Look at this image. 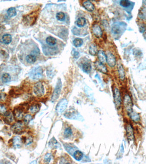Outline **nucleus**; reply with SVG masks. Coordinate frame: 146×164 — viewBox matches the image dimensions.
I'll return each mask as SVG.
<instances>
[{
  "label": "nucleus",
  "mask_w": 146,
  "mask_h": 164,
  "mask_svg": "<svg viewBox=\"0 0 146 164\" xmlns=\"http://www.w3.org/2000/svg\"><path fill=\"white\" fill-rule=\"evenodd\" d=\"M7 14L8 16L10 17H14L17 15L16 10L15 7L9 8L8 9Z\"/></svg>",
  "instance_id": "obj_31"
},
{
  "label": "nucleus",
  "mask_w": 146,
  "mask_h": 164,
  "mask_svg": "<svg viewBox=\"0 0 146 164\" xmlns=\"http://www.w3.org/2000/svg\"><path fill=\"white\" fill-rule=\"evenodd\" d=\"M56 18H57V20L60 21H63L65 19V15L64 12H59L56 14Z\"/></svg>",
  "instance_id": "obj_34"
},
{
  "label": "nucleus",
  "mask_w": 146,
  "mask_h": 164,
  "mask_svg": "<svg viewBox=\"0 0 146 164\" xmlns=\"http://www.w3.org/2000/svg\"><path fill=\"white\" fill-rule=\"evenodd\" d=\"M47 44L50 46H54L56 43V40L55 38L52 37H47L46 40Z\"/></svg>",
  "instance_id": "obj_26"
},
{
  "label": "nucleus",
  "mask_w": 146,
  "mask_h": 164,
  "mask_svg": "<svg viewBox=\"0 0 146 164\" xmlns=\"http://www.w3.org/2000/svg\"><path fill=\"white\" fill-rule=\"evenodd\" d=\"M1 80L3 83H7L10 81L11 80V77L9 74L6 73H4L2 76Z\"/></svg>",
  "instance_id": "obj_22"
},
{
  "label": "nucleus",
  "mask_w": 146,
  "mask_h": 164,
  "mask_svg": "<svg viewBox=\"0 0 146 164\" xmlns=\"http://www.w3.org/2000/svg\"><path fill=\"white\" fill-rule=\"evenodd\" d=\"M120 4L121 6L125 8L128 7L131 5V2L129 0H121Z\"/></svg>",
  "instance_id": "obj_33"
},
{
  "label": "nucleus",
  "mask_w": 146,
  "mask_h": 164,
  "mask_svg": "<svg viewBox=\"0 0 146 164\" xmlns=\"http://www.w3.org/2000/svg\"><path fill=\"white\" fill-rule=\"evenodd\" d=\"M72 130L71 129V128L68 127L66 129L64 132V136L66 138H69L72 135Z\"/></svg>",
  "instance_id": "obj_32"
},
{
  "label": "nucleus",
  "mask_w": 146,
  "mask_h": 164,
  "mask_svg": "<svg viewBox=\"0 0 146 164\" xmlns=\"http://www.w3.org/2000/svg\"><path fill=\"white\" fill-rule=\"evenodd\" d=\"M48 145L52 148H57L58 147L59 144L57 141L54 138H51L48 143Z\"/></svg>",
  "instance_id": "obj_21"
},
{
  "label": "nucleus",
  "mask_w": 146,
  "mask_h": 164,
  "mask_svg": "<svg viewBox=\"0 0 146 164\" xmlns=\"http://www.w3.org/2000/svg\"><path fill=\"white\" fill-rule=\"evenodd\" d=\"M124 104L127 112L129 114L133 111V104L131 98L128 95H126L124 100Z\"/></svg>",
  "instance_id": "obj_6"
},
{
  "label": "nucleus",
  "mask_w": 146,
  "mask_h": 164,
  "mask_svg": "<svg viewBox=\"0 0 146 164\" xmlns=\"http://www.w3.org/2000/svg\"><path fill=\"white\" fill-rule=\"evenodd\" d=\"M126 27V24L124 23H118L114 24L111 29V32L114 35L119 36L124 31Z\"/></svg>",
  "instance_id": "obj_1"
},
{
  "label": "nucleus",
  "mask_w": 146,
  "mask_h": 164,
  "mask_svg": "<svg viewBox=\"0 0 146 164\" xmlns=\"http://www.w3.org/2000/svg\"><path fill=\"white\" fill-rule=\"evenodd\" d=\"M92 32L94 35L97 38H100L102 34V32L101 28L97 24L94 25L92 29Z\"/></svg>",
  "instance_id": "obj_10"
},
{
  "label": "nucleus",
  "mask_w": 146,
  "mask_h": 164,
  "mask_svg": "<svg viewBox=\"0 0 146 164\" xmlns=\"http://www.w3.org/2000/svg\"><path fill=\"white\" fill-rule=\"evenodd\" d=\"M86 19L84 18H80L77 20V25L79 27H83L86 25Z\"/></svg>",
  "instance_id": "obj_30"
},
{
  "label": "nucleus",
  "mask_w": 146,
  "mask_h": 164,
  "mask_svg": "<svg viewBox=\"0 0 146 164\" xmlns=\"http://www.w3.org/2000/svg\"><path fill=\"white\" fill-rule=\"evenodd\" d=\"M95 65L97 70L98 71L101 72L103 74H106L107 73V69L106 67L104 64H103L99 61H97L95 63Z\"/></svg>",
  "instance_id": "obj_11"
},
{
  "label": "nucleus",
  "mask_w": 146,
  "mask_h": 164,
  "mask_svg": "<svg viewBox=\"0 0 146 164\" xmlns=\"http://www.w3.org/2000/svg\"><path fill=\"white\" fill-rule=\"evenodd\" d=\"M73 55H74V58H76V59H77L80 56V53H79V52L77 51H75L74 52Z\"/></svg>",
  "instance_id": "obj_40"
},
{
  "label": "nucleus",
  "mask_w": 146,
  "mask_h": 164,
  "mask_svg": "<svg viewBox=\"0 0 146 164\" xmlns=\"http://www.w3.org/2000/svg\"><path fill=\"white\" fill-rule=\"evenodd\" d=\"M13 114L14 119L18 122L21 121L22 119H24V113L23 110L18 107L14 110Z\"/></svg>",
  "instance_id": "obj_8"
},
{
  "label": "nucleus",
  "mask_w": 146,
  "mask_h": 164,
  "mask_svg": "<svg viewBox=\"0 0 146 164\" xmlns=\"http://www.w3.org/2000/svg\"><path fill=\"white\" fill-rule=\"evenodd\" d=\"M118 69L120 78L121 80L123 81L125 78V71L121 64L120 63L118 64Z\"/></svg>",
  "instance_id": "obj_17"
},
{
  "label": "nucleus",
  "mask_w": 146,
  "mask_h": 164,
  "mask_svg": "<svg viewBox=\"0 0 146 164\" xmlns=\"http://www.w3.org/2000/svg\"><path fill=\"white\" fill-rule=\"evenodd\" d=\"M130 116L131 119L134 122H138L140 120V116L139 114L133 111L130 113Z\"/></svg>",
  "instance_id": "obj_27"
},
{
  "label": "nucleus",
  "mask_w": 146,
  "mask_h": 164,
  "mask_svg": "<svg viewBox=\"0 0 146 164\" xmlns=\"http://www.w3.org/2000/svg\"></svg>",
  "instance_id": "obj_42"
},
{
  "label": "nucleus",
  "mask_w": 146,
  "mask_h": 164,
  "mask_svg": "<svg viewBox=\"0 0 146 164\" xmlns=\"http://www.w3.org/2000/svg\"><path fill=\"white\" fill-rule=\"evenodd\" d=\"M23 119H24V123L26 124H28L29 123H30V122L32 120V116L30 114H27L26 116H24Z\"/></svg>",
  "instance_id": "obj_36"
},
{
  "label": "nucleus",
  "mask_w": 146,
  "mask_h": 164,
  "mask_svg": "<svg viewBox=\"0 0 146 164\" xmlns=\"http://www.w3.org/2000/svg\"><path fill=\"white\" fill-rule=\"evenodd\" d=\"M40 109V106L38 104H34L31 106L30 108V112L32 114H35L37 113Z\"/></svg>",
  "instance_id": "obj_25"
},
{
  "label": "nucleus",
  "mask_w": 146,
  "mask_h": 164,
  "mask_svg": "<svg viewBox=\"0 0 146 164\" xmlns=\"http://www.w3.org/2000/svg\"><path fill=\"white\" fill-rule=\"evenodd\" d=\"M51 160V155L50 154H47L44 157V162L46 163H50Z\"/></svg>",
  "instance_id": "obj_38"
},
{
  "label": "nucleus",
  "mask_w": 146,
  "mask_h": 164,
  "mask_svg": "<svg viewBox=\"0 0 146 164\" xmlns=\"http://www.w3.org/2000/svg\"><path fill=\"white\" fill-rule=\"evenodd\" d=\"M83 72L87 74L90 73L92 70V65L89 62H86L83 65Z\"/></svg>",
  "instance_id": "obj_19"
},
{
  "label": "nucleus",
  "mask_w": 146,
  "mask_h": 164,
  "mask_svg": "<svg viewBox=\"0 0 146 164\" xmlns=\"http://www.w3.org/2000/svg\"><path fill=\"white\" fill-rule=\"evenodd\" d=\"M22 140L23 141V143L24 142V144L26 145H28L30 144H31L33 142V138H32V137L29 136L27 137H25L24 139L23 140L22 139Z\"/></svg>",
  "instance_id": "obj_35"
},
{
  "label": "nucleus",
  "mask_w": 146,
  "mask_h": 164,
  "mask_svg": "<svg viewBox=\"0 0 146 164\" xmlns=\"http://www.w3.org/2000/svg\"><path fill=\"white\" fill-rule=\"evenodd\" d=\"M83 40L80 38H76L73 41L74 45L76 47H81L83 44Z\"/></svg>",
  "instance_id": "obj_29"
},
{
  "label": "nucleus",
  "mask_w": 146,
  "mask_h": 164,
  "mask_svg": "<svg viewBox=\"0 0 146 164\" xmlns=\"http://www.w3.org/2000/svg\"><path fill=\"white\" fill-rule=\"evenodd\" d=\"M89 53L92 56H95L97 53V49L96 45L95 44L91 45L89 49Z\"/></svg>",
  "instance_id": "obj_23"
},
{
  "label": "nucleus",
  "mask_w": 146,
  "mask_h": 164,
  "mask_svg": "<svg viewBox=\"0 0 146 164\" xmlns=\"http://www.w3.org/2000/svg\"><path fill=\"white\" fill-rule=\"evenodd\" d=\"M83 6L85 9L89 12H92L95 9V6L91 2L86 1L83 3Z\"/></svg>",
  "instance_id": "obj_15"
},
{
  "label": "nucleus",
  "mask_w": 146,
  "mask_h": 164,
  "mask_svg": "<svg viewBox=\"0 0 146 164\" xmlns=\"http://www.w3.org/2000/svg\"><path fill=\"white\" fill-rule=\"evenodd\" d=\"M97 56L99 61L103 64H105L106 62V55L102 50H99L97 52Z\"/></svg>",
  "instance_id": "obj_16"
},
{
  "label": "nucleus",
  "mask_w": 146,
  "mask_h": 164,
  "mask_svg": "<svg viewBox=\"0 0 146 164\" xmlns=\"http://www.w3.org/2000/svg\"><path fill=\"white\" fill-rule=\"evenodd\" d=\"M33 92L35 95L38 97H42L45 94L44 86L41 82H37L33 87Z\"/></svg>",
  "instance_id": "obj_2"
},
{
  "label": "nucleus",
  "mask_w": 146,
  "mask_h": 164,
  "mask_svg": "<svg viewBox=\"0 0 146 164\" xmlns=\"http://www.w3.org/2000/svg\"><path fill=\"white\" fill-rule=\"evenodd\" d=\"M106 62L108 65L111 67H114L116 65V59L114 55L110 52L106 55Z\"/></svg>",
  "instance_id": "obj_9"
},
{
  "label": "nucleus",
  "mask_w": 146,
  "mask_h": 164,
  "mask_svg": "<svg viewBox=\"0 0 146 164\" xmlns=\"http://www.w3.org/2000/svg\"><path fill=\"white\" fill-rule=\"evenodd\" d=\"M127 135L129 141H133L134 140V136L133 130L132 126L130 124H128L127 126Z\"/></svg>",
  "instance_id": "obj_13"
},
{
  "label": "nucleus",
  "mask_w": 146,
  "mask_h": 164,
  "mask_svg": "<svg viewBox=\"0 0 146 164\" xmlns=\"http://www.w3.org/2000/svg\"><path fill=\"white\" fill-rule=\"evenodd\" d=\"M83 154L82 152L80 151L79 150H77L74 152L73 154V157L77 161H80L82 159Z\"/></svg>",
  "instance_id": "obj_24"
},
{
  "label": "nucleus",
  "mask_w": 146,
  "mask_h": 164,
  "mask_svg": "<svg viewBox=\"0 0 146 164\" xmlns=\"http://www.w3.org/2000/svg\"><path fill=\"white\" fill-rule=\"evenodd\" d=\"M12 129L14 133L15 134H20L23 132L24 130V125L19 122L14 123L12 126Z\"/></svg>",
  "instance_id": "obj_7"
},
{
  "label": "nucleus",
  "mask_w": 146,
  "mask_h": 164,
  "mask_svg": "<svg viewBox=\"0 0 146 164\" xmlns=\"http://www.w3.org/2000/svg\"><path fill=\"white\" fill-rule=\"evenodd\" d=\"M26 60L29 64H33L36 61V57L34 55H28L26 57Z\"/></svg>",
  "instance_id": "obj_18"
},
{
  "label": "nucleus",
  "mask_w": 146,
  "mask_h": 164,
  "mask_svg": "<svg viewBox=\"0 0 146 164\" xmlns=\"http://www.w3.org/2000/svg\"><path fill=\"white\" fill-rule=\"evenodd\" d=\"M114 100L117 107L121 106V97L120 93L118 88H115L114 91Z\"/></svg>",
  "instance_id": "obj_12"
},
{
  "label": "nucleus",
  "mask_w": 146,
  "mask_h": 164,
  "mask_svg": "<svg viewBox=\"0 0 146 164\" xmlns=\"http://www.w3.org/2000/svg\"><path fill=\"white\" fill-rule=\"evenodd\" d=\"M5 116V120L8 123H11L13 121L14 117L13 114H12L11 112H7L4 115Z\"/></svg>",
  "instance_id": "obj_28"
},
{
  "label": "nucleus",
  "mask_w": 146,
  "mask_h": 164,
  "mask_svg": "<svg viewBox=\"0 0 146 164\" xmlns=\"http://www.w3.org/2000/svg\"><path fill=\"white\" fill-rule=\"evenodd\" d=\"M7 113L6 107L4 105L0 104V114L2 115H5Z\"/></svg>",
  "instance_id": "obj_37"
},
{
  "label": "nucleus",
  "mask_w": 146,
  "mask_h": 164,
  "mask_svg": "<svg viewBox=\"0 0 146 164\" xmlns=\"http://www.w3.org/2000/svg\"><path fill=\"white\" fill-rule=\"evenodd\" d=\"M68 103V101L66 99L61 100L56 106V110L57 113H61L65 111L67 107Z\"/></svg>",
  "instance_id": "obj_5"
},
{
  "label": "nucleus",
  "mask_w": 146,
  "mask_h": 164,
  "mask_svg": "<svg viewBox=\"0 0 146 164\" xmlns=\"http://www.w3.org/2000/svg\"><path fill=\"white\" fill-rule=\"evenodd\" d=\"M6 94L4 93H0V102L4 101L6 100Z\"/></svg>",
  "instance_id": "obj_39"
},
{
  "label": "nucleus",
  "mask_w": 146,
  "mask_h": 164,
  "mask_svg": "<svg viewBox=\"0 0 146 164\" xmlns=\"http://www.w3.org/2000/svg\"><path fill=\"white\" fill-rule=\"evenodd\" d=\"M3 41L5 44H9L12 40V37L10 34H6L3 35Z\"/></svg>",
  "instance_id": "obj_20"
},
{
  "label": "nucleus",
  "mask_w": 146,
  "mask_h": 164,
  "mask_svg": "<svg viewBox=\"0 0 146 164\" xmlns=\"http://www.w3.org/2000/svg\"><path fill=\"white\" fill-rule=\"evenodd\" d=\"M23 142L22 138L19 136H16L13 139V145L15 148H20L22 146Z\"/></svg>",
  "instance_id": "obj_14"
},
{
  "label": "nucleus",
  "mask_w": 146,
  "mask_h": 164,
  "mask_svg": "<svg viewBox=\"0 0 146 164\" xmlns=\"http://www.w3.org/2000/svg\"><path fill=\"white\" fill-rule=\"evenodd\" d=\"M43 76V69L41 67H37L34 68L30 72V77L31 79L34 80H38L41 79Z\"/></svg>",
  "instance_id": "obj_3"
},
{
  "label": "nucleus",
  "mask_w": 146,
  "mask_h": 164,
  "mask_svg": "<svg viewBox=\"0 0 146 164\" xmlns=\"http://www.w3.org/2000/svg\"></svg>",
  "instance_id": "obj_41"
},
{
  "label": "nucleus",
  "mask_w": 146,
  "mask_h": 164,
  "mask_svg": "<svg viewBox=\"0 0 146 164\" xmlns=\"http://www.w3.org/2000/svg\"><path fill=\"white\" fill-rule=\"evenodd\" d=\"M62 83L60 79H59L57 81L56 84V87L54 89V91L53 93L51 100L53 102L55 101L59 98L61 90H62Z\"/></svg>",
  "instance_id": "obj_4"
}]
</instances>
